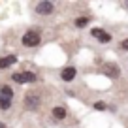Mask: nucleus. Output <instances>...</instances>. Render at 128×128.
<instances>
[{
	"mask_svg": "<svg viewBox=\"0 0 128 128\" xmlns=\"http://www.w3.org/2000/svg\"><path fill=\"white\" fill-rule=\"evenodd\" d=\"M12 79H13V83H19V85L34 83L36 81V74L34 72H15V74H12Z\"/></svg>",
	"mask_w": 128,
	"mask_h": 128,
	"instance_id": "obj_3",
	"label": "nucleus"
},
{
	"mask_svg": "<svg viewBox=\"0 0 128 128\" xmlns=\"http://www.w3.org/2000/svg\"><path fill=\"white\" fill-rule=\"evenodd\" d=\"M21 44L24 45V47H38V45L42 44V32L38 30V28H28L26 32L23 34V40H21Z\"/></svg>",
	"mask_w": 128,
	"mask_h": 128,
	"instance_id": "obj_1",
	"label": "nucleus"
},
{
	"mask_svg": "<svg viewBox=\"0 0 128 128\" xmlns=\"http://www.w3.org/2000/svg\"><path fill=\"white\" fill-rule=\"evenodd\" d=\"M88 23H90V17L83 15V17H77L74 24H76V28H85V26H88Z\"/></svg>",
	"mask_w": 128,
	"mask_h": 128,
	"instance_id": "obj_10",
	"label": "nucleus"
},
{
	"mask_svg": "<svg viewBox=\"0 0 128 128\" xmlns=\"http://www.w3.org/2000/svg\"><path fill=\"white\" fill-rule=\"evenodd\" d=\"M12 98H2V96H0V109H2V111H6V109H10L12 108Z\"/></svg>",
	"mask_w": 128,
	"mask_h": 128,
	"instance_id": "obj_12",
	"label": "nucleus"
},
{
	"mask_svg": "<svg viewBox=\"0 0 128 128\" xmlns=\"http://www.w3.org/2000/svg\"><path fill=\"white\" fill-rule=\"evenodd\" d=\"M119 47L122 49V51H128V38H126V40H122V42H120V44H119Z\"/></svg>",
	"mask_w": 128,
	"mask_h": 128,
	"instance_id": "obj_14",
	"label": "nucleus"
},
{
	"mask_svg": "<svg viewBox=\"0 0 128 128\" xmlns=\"http://www.w3.org/2000/svg\"><path fill=\"white\" fill-rule=\"evenodd\" d=\"M17 62V55H6L0 58V70H6L10 68V66H13V64Z\"/></svg>",
	"mask_w": 128,
	"mask_h": 128,
	"instance_id": "obj_8",
	"label": "nucleus"
},
{
	"mask_svg": "<svg viewBox=\"0 0 128 128\" xmlns=\"http://www.w3.org/2000/svg\"><path fill=\"white\" fill-rule=\"evenodd\" d=\"M0 128H6V124H4V122H0Z\"/></svg>",
	"mask_w": 128,
	"mask_h": 128,
	"instance_id": "obj_15",
	"label": "nucleus"
},
{
	"mask_svg": "<svg viewBox=\"0 0 128 128\" xmlns=\"http://www.w3.org/2000/svg\"><path fill=\"white\" fill-rule=\"evenodd\" d=\"M53 119H56V120H62V119H66V109L62 108V106H56V108H53Z\"/></svg>",
	"mask_w": 128,
	"mask_h": 128,
	"instance_id": "obj_9",
	"label": "nucleus"
},
{
	"mask_svg": "<svg viewBox=\"0 0 128 128\" xmlns=\"http://www.w3.org/2000/svg\"><path fill=\"white\" fill-rule=\"evenodd\" d=\"M90 34L100 42V44H109V42H111V34H108L104 28H92Z\"/></svg>",
	"mask_w": 128,
	"mask_h": 128,
	"instance_id": "obj_6",
	"label": "nucleus"
},
{
	"mask_svg": "<svg viewBox=\"0 0 128 128\" xmlns=\"http://www.w3.org/2000/svg\"><path fill=\"white\" fill-rule=\"evenodd\" d=\"M126 8H128V2H126Z\"/></svg>",
	"mask_w": 128,
	"mask_h": 128,
	"instance_id": "obj_16",
	"label": "nucleus"
},
{
	"mask_svg": "<svg viewBox=\"0 0 128 128\" xmlns=\"http://www.w3.org/2000/svg\"><path fill=\"white\" fill-rule=\"evenodd\" d=\"M102 74L111 77V79H117V77H120V68L115 62H104L102 64Z\"/></svg>",
	"mask_w": 128,
	"mask_h": 128,
	"instance_id": "obj_4",
	"label": "nucleus"
},
{
	"mask_svg": "<svg viewBox=\"0 0 128 128\" xmlns=\"http://www.w3.org/2000/svg\"><path fill=\"white\" fill-rule=\"evenodd\" d=\"M23 104H24V108H26L28 111H36V109L42 106V96L38 94V92L30 90V92H26V94H24Z\"/></svg>",
	"mask_w": 128,
	"mask_h": 128,
	"instance_id": "obj_2",
	"label": "nucleus"
},
{
	"mask_svg": "<svg viewBox=\"0 0 128 128\" xmlns=\"http://www.w3.org/2000/svg\"><path fill=\"white\" fill-rule=\"evenodd\" d=\"M94 109H98V111H104V109H108V106H106V102L98 100V102H94Z\"/></svg>",
	"mask_w": 128,
	"mask_h": 128,
	"instance_id": "obj_13",
	"label": "nucleus"
},
{
	"mask_svg": "<svg viewBox=\"0 0 128 128\" xmlns=\"http://www.w3.org/2000/svg\"><path fill=\"white\" fill-rule=\"evenodd\" d=\"M0 96H2V98H12L13 100V88L10 87V85H2V87H0Z\"/></svg>",
	"mask_w": 128,
	"mask_h": 128,
	"instance_id": "obj_11",
	"label": "nucleus"
},
{
	"mask_svg": "<svg viewBox=\"0 0 128 128\" xmlns=\"http://www.w3.org/2000/svg\"><path fill=\"white\" fill-rule=\"evenodd\" d=\"M76 76H77V70L74 68V66H66V68H62V72H60V79L62 81H74L76 79Z\"/></svg>",
	"mask_w": 128,
	"mask_h": 128,
	"instance_id": "obj_7",
	"label": "nucleus"
},
{
	"mask_svg": "<svg viewBox=\"0 0 128 128\" xmlns=\"http://www.w3.org/2000/svg\"><path fill=\"white\" fill-rule=\"evenodd\" d=\"M34 12H36L38 15H53V13H55V2H49V0L38 2Z\"/></svg>",
	"mask_w": 128,
	"mask_h": 128,
	"instance_id": "obj_5",
	"label": "nucleus"
}]
</instances>
